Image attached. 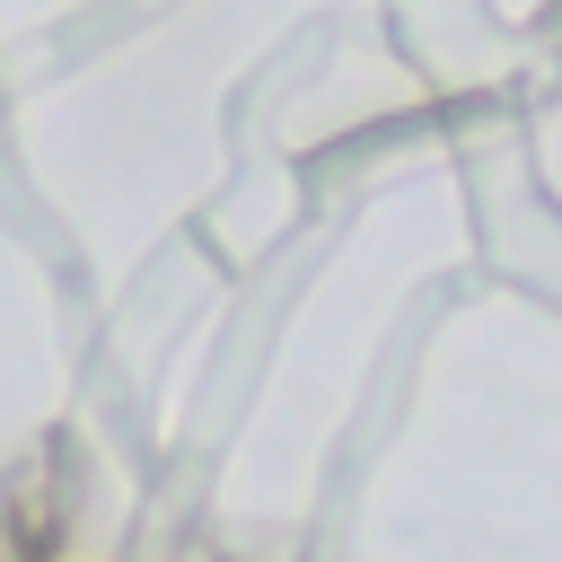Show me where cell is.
I'll use <instances>...</instances> for the list:
<instances>
[{
	"mask_svg": "<svg viewBox=\"0 0 562 562\" xmlns=\"http://www.w3.org/2000/svg\"><path fill=\"white\" fill-rule=\"evenodd\" d=\"M70 509H79V474H70V439L61 430H44L35 448H18L9 457V474H0V527L9 536H26L44 562L61 553V536H70Z\"/></svg>",
	"mask_w": 562,
	"mask_h": 562,
	"instance_id": "1",
	"label": "cell"
},
{
	"mask_svg": "<svg viewBox=\"0 0 562 562\" xmlns=\"http://www.w3.org/2000/svg\"><path fill=\"white\" fill-rule=\"evenodd\" d=\"M0 562H44V553H35L26 536H9V527H0Z\"/></svg>",
	"mask_w": 562,
	"mask_h": 562,
	"instance_id": "2",
	"label": "cell"
}]
</instances>
